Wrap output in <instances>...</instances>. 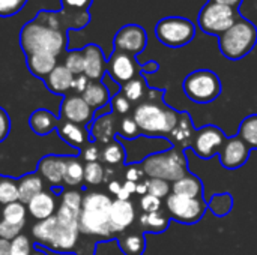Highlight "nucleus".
<instances>
[{"label":"nucleus","instance_id":"nucleus-16","mask_svg":"<svg viewBox=\"0 0 257 255\" xmlns=\"http://www.w3.org/2000/svg\"><path fill=\"white\" fill-rule=\"evenodd\" d=\"M83 50L84 57V71L83 74L90 81H101L107 72V60L99 45L87 44Z\"/></svg>","mask_w":257,"mask_h":255},{"label":"nucleus","instance_id":"nucleus-14","mask_svg":"<svg viewBox=\"0 0 257 255\" xmlns=\"http://www.w3.org/2000/svg\"><path fill=\"white\" fill-rule=\"evenodd\" d=\"M62 122H71L75 125H87L93 119V110L87 105L81 95H66L60 105Z\"/></svg>","mask_w":257,"mask_h":255},{"label":"nucleus","instance_id":"nucleus-28","mask_svg":"<svg viewBox=\"0 0 257 255\" xmlns=\"http://www.w3.org/2000/svg\"><path fill=\"white\" fill-rule=\"evenodd\" d=\"M202 192H203V185L200 179L191 174H185L182 179L173 183V194H178V195L199 198L202 197Z\"/></svg>","mask_w":257,"mask_h":255},{"label":"nucleus","instance_id":"nucleus-42","mask_svg":"<svg viewBox=\"0 0 257 255\" xmlns=\"http://www.w3.org/2000/svg\"><path fill=\"white\" fill-rule=\"evenodd\" d=\"M119 134L126 140H134L140 135V129L133 117H123L119 125Z\"/></svg>","mask_w":257,"mask_h":255},{"label":"nucleus","instance_id":"nucleus-51","mask_svg":"<svg viewBox=\"0 0 257 255\" xmlns=\"http://www.w3.org/2000/svg\"><path fill=\"white\" fill-rule=\"evenodd\" d=\"M90 80L84 75V74H80V75H75L74 77V83H72V90L77 93V95H83L84 90L87 89Z\"/></svg>","mask_w":257,"mask_h":255},{"label":"nucleus","instance_id":"nucleus-50","mask_svg":"<svg viewBox=\"0 0 257 255\" xmlns=\"http://www.w3.org/2000/svg\"><path fill=\"white\" fill-rule=\"evenodd\" d=\"M9 131H11V119H9L8 113L0 107V143L3 140H6Z\"/></svg>","mask_w":257,"mask_h":255},{"label":"nucleus","instance_id":"nucleus-57","mask_svg":"<svg viewBox=\"0 0 257 255\" xmlns=\"http://www.w3.org/2000/svg\"><path fill=\"white\" fill-rule=\"evenodd\" d=\"M136 192L137 194H148V186H146V183H137V189H136Z\"/></svg>","mask_w":257,"mask_h":255},{"label":"nucleus","instance_id":"nucleus-1","mask_svg":"<svg viewBox=\"0 0 257 255\" xmlns=\"http://www.w3.org/2000/svg\"><path fill=\"white\" fill-rule=\"evenodd\" d=\"M90 23V12L69 14L63 9H41L20 32V47L26 56H62L68 45V30H81Z\"/></svg>","mask_w":257,"mask_h":255},{"label":"nucleus","instance_id":"nucleus-27","mask_svg":"<svg viewBox=\"0 0 257 255\" xmlns=\"http://www.w3.org/2000/svg\"><path fill=\"white\" fill-rule=\"evenodd\" d=\"M170 137H172V141L176 146H181V147L191 146L193 138H194V131H193V125H191V119H190V116L187 113L179 114L178 125L170 132Z\"/></svg>","mask_w":257,"mask_h":255},{"label":"nucleus","instance_id":"nucleus-58","mask_svg":"<svg viewBox=\"0 0 257 255\" xmlns=\"http://www.w3.org/2000/svg\"><path fill=\"white\" fill-rule=\"evenodd\" d=\"M32 255H47L45 252H42V251H38V249H35L33 252H32Z\"/></svg>","mask_w":257,"mask_h":255},{"label":"nucleus","instance_id":"nucleus-10","mask_svg":"<svg viewBox=\"0 0 257 255\" xmlns=\"http://www.w3.org/2000/svg\"><path fill=\"white\" fill-rule=\"evenodd\" d=\"M166 207L170 216L182 224H196L199 222L206 210V203L202 197L190 198L178 194H170L166 201Z\"/></svg>","mask_w":257,"mask_h":255},{"label":"nucleus","instance_id":"nucleus-3","mask_svg":"<svg viewBox=\"0 0 257 255\" xmlns=\"http://www.w3.org/2000/svg\"><path fill=\"white\" fill-rule=\"evenodd\" d=\"M111 198L101 192H89L83 197L80 210V233L89 236L110 237V209Z\"/></svg>","mask_w":257,"mask_h":255},{"label":"nucleus","instance_id":"nucleus-32","mask_svg":"<svg viewBox=\"0 0 257 255\" xmlns=\"http://www.w3.org/2000/svg\"><path fill=\"white\" fill-rule=\"evenodd\" d=\"M84 180V167L77 158H68L63 182L68 186H78Z\"/></svg>","mask_w":257,"mask_h":255},{"label":"nucleus","instance_id":"nucleus-26","mask_svg":"<svg viewBox=\"0 0 257 255\" xmlns=\"http://www.w3.org/2000/svg\"><path fill=\"white\" fill-rule=\"evenodd\" d=\"M18 182V194H20V203L23 204H29V201L38 195L39 192L44 191V182L42 179L35 174V173H29L26 176H23Z\"/></svg>","mask_w":257,"mask_h":255},{"label":"nucleus","instance_id":"nucleus-18","mask_svg":"<svg viewBox=\"0 0 257 255\" xmlns=\"http://www.w3.org/2000/svg\"><path fill=\"white\" fill-rule=\"evenodd\" d=\"M136 219V210L133 203L114 200L110 209V228L113 233L126 230Z\"/></svg>","mask_w":257,"mask_h":255},{"label":"nucleus","instance_id":"nucleus-15","mask_svg":"<svg viewBox=\"0 0 257 255\" xmlns=\"http://www.w3.org/2000/svg\"><path fill=\"white\" fill-rule=\"evenodd\" d=\"M250 155V147L239 138H229L226 140L223 149L220 150V162L227 170H236L242 167Z\"/></svg>","mask_w":257,"mask_h":255},{"label":"nucleus","instance_id":"nucleus-12","mask_svg":"<svg viewBox=\"0 0 257 255\" xmlns=\"http://www.w3.org/2000/svg\"><path fill=\"white\" fill-rule=\"evenodd\" d=\"M140 72H143V68L131 54L113 51L107 60V74L116 84L123 86L130 80L140 75Z\"/></svg>","mask_w":257,"mask_h":255},{"label":"nucleus","instance_id":"nucleus-13","mask_svg":"<svg viewBox=\"0 0 257 255\" xmlns=\"http://www.w3.org/2000/svg\"><path fill=\"white\" fill-rule=\"evenodd\" d=\"M146 44H148L146 30L139 24H126L120 27L113 39L114 51L126 53L134 57L143 53V50L146 48Z\"/></svg>","mask_w":257,"mask_h":255},{"label":"nucleus","instance_id":"nucleus-8","mask_svg":"<svg viewBox=\"0 0 257 255\" xmlns=\"http://www.w3.org/2000/svg\"><path fill=\"white\" fill-rule=\"evenodd\" d=\"M196 35V26L191 20L184 17H166L155 26L157 39L170 48L188 45Z\"/></svg>","mask_w":257,"mask_h":255},{"label":"nucleus","instance_id":"nucleus-36","mask_svg":"<svg viewBox=\"0 0 257 255\" xmlns=\"http://www.w3.org/2000/svg\"><path fill=\"white\" fill-rule=\"evenodd\" d=\"M63 66L75 77L83 74L84 71V57H83V50H69L65 54L63 59Z\"/></svg>","mask_w":257,"mask_h":255},{"label":"nucleus","instance_id":"nucleus-33","mask_svg":"<svg viewBox=\"0 0 257 255\" xmlns=\"http://www.w3.org/2000/svg\"><path fill=\"white\" fill-rule=\"evenodd\" d=\"M140 224L146 231L152 233H163L169 227V218L163 212L145 213L140 218Z\"/></svg>","mask_w":257,"mask_h":255},{"label":"nucleus","instance_id":"nucleus-2","mask_svg":"<svg viewBox=\"0 0 257 255\" xmlns=\"http://www.w3.org/2000/svg\"><path fill=\"white\" fill-rule=\"evenodd\" d=\"M32 234L39 245L51 251L60 254L72 252L80 236V212L60 204L54 216L38 221L33 225Z\"/></svg>","mask_w":257,"mask_h":255},{"label":"nucleus","instance_id":"nucleus-29","mask_svg":"<svg viewBox=\"0 0 257 255\" xmlns=\"http://www.w3.org/2000/svg\"><path fill=\"white\" fill-rule=\"evenodd\" d=\"M0 218L17 228H23L26 224V206L20 201L3 206L0 210Z\"/></svg>","mask_w":257,"mask_h":255},{"label":"nucleus","instance_id":"nucleus-31","mask_svg":"<svg viewBox=\"0 0 257 255\" xmlns=\"http://www.w3.org/2000/svg\"><path fill=\"white\" fill-rule=\"evenodd\" d=\"M238 137L250 149H257V114H251L241 122Z\"/></svg>","mask_w":257,"mask_h":255},{"label":"nucleus","instance_id":"nucleus-11","mask_svg":"<svg viewBox=\"0 0 257 255\" xmlns=\"http://www.w3.org/2000/svg\"><path fill=\"white\" fill-rule=\"evenodd\" d=\"M226 137L223 131L217 126H203L197 132H194V138L191 143V149L202 159H209L214 155L220 153L226 143Z\"/></svg>","mask_w":257,"mask_h":255},{"label":"nucleus","instance_id":"nucleus-37","mask_svg":"<svg viewBox=\"0 0 257 255\" xmlns=\"http://www.w3.org/2000/svg\"><path fill=\"white\" fill-rule=\"evenodd\" d=\"M122 249L128 255H140L145 249V239L140 234H130L120 242Z\"/></svg>","mask_w":257,"mask_h":255},{"label":"nucleus","instance_id":"nucleus-56","mask_svg":"<svg viewBox=\"0 0 257 255\" xmlns=\"http://www.w3.org/2000/svg\"><path fill=\"white\" fill-rule=\"evenodd\" d=\"M120 188H122V185H119V182H110V185H108V189L113 194H117L120 191Z\"/></svg>","mask_w":257,"mask_h":255},{"label":"nucleus","instance_id":"nucleus-4","mask_svg":"<svg viewBox=\"0 0 257 255\" xmlns=\"http://www.w3.org/2000/svg\"><path fill=\"white\" fill-rule=\"evenodd\" d=\"M140 132L146 135L170 134L179 120V113L166 107L163 101H146L137 105L133 113Z\"/></svg>","mask_w":257,"mask_h":255},{"label":"nucleus","instance_id":"nucleus-21","mask_svg":"<svg viewBox=\"0 0 257 255\" xmlns=\"http://www.w3.org/2000/svg\"><path fill=\"white\" fill-rule=\"evenodd\" d=\"M60 123H62V120H59L51 111H48L45 108H39V110L33 111L29 119L30 129L36 135H41V137L51 134L54 129L59 128Z\"/></svg>","mask_w":257,"mask_h":255},{"label":"nucleus","instance_id":"nucleus-7","mask_svg":"<svg viewBox=\"0 0 257 255\" xmlns=\"http://www.w3.org/2000/svg\"><path fill=\"white\" fill-rule=\"evenodd\" d=\"M185 95L197 104H209L215 101L223 87L218 75L209 69H199L187 75L182 83Z\"/></svg>","mask_w":257,"mask_h":255},{"label":"nucleus","instance_id":"nucleus-48","mask_svg":"<svg viewBox=\"0 0 257 255\" xmlns=\"http://www.w3.org/2000/svg\"><path fill=\"white\" fill-rule=\"evenodd\" d=\"M20 231H21L20 228L12 227L11 224H8L5 219L0 218V239L12 242L17 236H20Z\"/></svg>","mask_w":257,"mask_h":255},{"label":"nucleus","instance_id":"nucleus-20","mask_svg":"<svg viewBox=\"0 0 257 255\" xmlns=\"http://www.w3.org/2000/svg\"><path fill=\"white\" fill-rule=\"evenodd\" d=\"M27 210L38 221L48 219V218L54 216L56 200H54V197H53V194L50 191H42L29 201Z\"/></svg>","mask_w":257,"mask_h":255},{"label":"nucleus","instance_id":"nucleus-30","mask_svg":"<svg viewBox=\"0 0 257 255\" xmlns=\"http://www.w3.org/2000/svg\"><path fill=\"white\" fill-rule=\"evenodd\" d=\"M120 93L130 101V102H139L145 98V95L148 93V87H146V81L142 75H137L136 78L130 80L128 83H125L120 89Z\"/></svg>","mask_w":257,"mask_h":255},{"label":"nucleus","instance_id":"nucleus-45","mask_svg":"<svg viewBox=\"0 0 257 255\" xmlns=\"http://www.w3.org/2000/svg\"><path fill=\"white\" fill-rule=\"evenodd\" d=\"M81 203H83V197L78 191H66L62 195V206H66L75 212L81 210Z\"/></svg>","mask_w":257,"mask_h":255},{"label":"nucleus","instance_id":"nucleus-47","mask_svg":"<svg viewBox=\"0 0 257 255\" xmlns=\"http://www.w3.org/2000/svg\"><path fill=\"white\" fill-rule=\"evenodd\" d=\"M111 108L117 114H126L131 110V102L119 92V93L113 95V98H111Z\"/></svg>","mask_w":257,"mask_h":255},{"label":"nucleus","instance_id":"nucleus-39","mask_svg":"<svg viewBox=\"0 0 257 255\" xmlns=\"http://www.w3.org/2000/svg\"><path fill=\"white\" fill-rule=\"evenodd\" d=\"M104 180V168L99 162H87L84 165V182L87 185H99Z\"/></svg>","mask_w":257,"mask_h":255},{"label":"nucleus","instance_id":"nucleus-38","mask_svg":"<svg viewBox=\"0 0 257 255\" xmlns=\"http://www.w3.org/2000/svg\"><path fill=\"white\" fill-rule=\"evenodd\" d=\"M232 197L229 194H218L215 195L211 203H209V209L217 215V216H223L226 213H229V210L232 209Z\"/></svg>","mask_w":257,"mask_h":255},{"label":"nucleus","instance_id":"nucleus-9","mask_svg":"<svg viewBox=\"0 0 257 255\" xmlns=\"http://www.w3.org/2000/svg\"><path fill=\"white\" fill-rule=\"evenodd\" d=\"M239 11L208 0L199 12V27L206 35L220 36L239 18Z\"/></svg>","mask_w":257,"mask_h":255},{"label":"nucleus","instance_id":"nucleus-23","mask_svg":"<svg viewBox=\"0 0 257 255\" xmlns=\"http://www.w3.org/2000/svg\"><path fill=\"white\" fill-rule=\"evenodd\" d=\"M114 129H116L114 116L104 114L93 122V125L90 128V137H92V140H95L98 143L108 144V143H111V140L114 137Z\"/></svg>","mask_w":257,"mask_h":255},{"label":"nucleus","instance_id":"nucleus-54","mask_svg":"<svg viewBox=\"0 0 257 255\" xmlns=\"http://www.w3.org/2000/svg\"><path fill=\"white\" fill-rule=\"evenodd\" d=\"M142 68H143V72L154 74V72H157V71H158L160 65H158V62H155V60H151V62H148V63L142 65Z\"/></svg>","mask_w":257,"mask_h":255},{"label":"nucleus","instance_id":"nucleus-19","mask_svg":"<svg viewBox=\"0 0 257 255\" xmlns=\"http://www.w3.org/2000/svg\"><path fill=\"white\" fill-rule=\"evenodd\" d=\"M45 87L53 92L54 95H65L72 90V83H74V75L63 66V63L57 65L45 78H44Z\"/></svg>","mask_w":257,"mask_h":255},{"label":"nucleus","instance_id":"nucleus-52","mask_svg":"<svg viewBox=\"0 0 257 255\" xmlns=\"http://www.w3.org/2000/svg\"><path fill=\"white\" fill-rule=\"evenodd\" d=\"M143 174H145V173H143V170H139L137 167H131V168L126 171V174H125V176H126V180H128V182H134V183H137Z\"/></svg>","mask_w":257,"mask_h":255},{"label":"nucleus","instance_id":"nucleus-43","mask_svg":"<svg viewBox=\"0 0 257 255\" xmlns=\"http://www.w3.org/2000/svg\"><path fill=\"white\" fill-rule=\"evenodd\" d=\"M32 245L27 236L20 234L11 242V255H32Z\"/></svg>","mask_w":257,"mask_h":255},{"label":"nucleus","instance_id":"nucleus-40","mask_svg":"<svg viewBox=\"0 0 257 255\" xmlns=\"http://www.w3.org/2000/svg\"><path fill=\"white\" fill-rule=\"evenodd\" d=\"M145 183L148 186V194H151L160 200H163L164 197H169V192H170L169 182H166L163 179H149Z\"/></svg>","mask_w":257,"mask_h":255},{"label":"nucleus","instance_id":"nucleus-44","mask_svg":"<svg viewBox=\"0 0 257 255\" xmlns=\"http://www.w3.org/2000/svg\"><path fill=\"white\" fill-rule=\"evenodd\" d=\"M27 0H0V17H12L18 14L24 6Z\"/></svg>","mask_w":257,"mask_h":255},{"label":"nucleus","instance_id":"nucleus-55","mask_svg":"<svg viewBox=\"0 0 257 255\" xmlns=\"http://www.w3.org/2000/svg\"><path fill=\"white\" fill-rule=\"evenodd\" d=\"M0 255H11V242L0 239Z\"/></svg>","mask_w":257,"mask_h":255},{"label":"nucleus","instance_id":"nucleus-17","mask_svg":"<svg viewBox=\"0 0 257 255\" xmlns=\"http://www.w3.org/2000/svg\"><path fill=\"white\" fill-rule=\"evenodd\" d=\"M66 161H68L66 156H59V155L44 156L38 164V171L51 185H60L63 182Z\"/></svg>","mask_w":257,"mask_h":255},{"label":"nucleus","instance_id":"nucleus-41","mask_svg":"<svg viewBox=\"0 0 257 255\" xmlns=\"http://www.w3.org/2000/svg\"><path fill=\"white\" fill-rule=\"evenodd\" d=\"M93 0H60L62 9L69 14H87Z\"/></svg>","mask_w":257,"mask_h":255},{"label":"nucleus","instance_id":"nucleus-34","mask_svg":"<svg viewBox=\"0 0 257 255\" xmlns=\"http://www.w3.org/2000/svg\"><path fill=\"white\" fill-rule=\"evenodd\" d=\"M20 201L18 182L11 177H0V204L6 206Z\"/></svg>","mask_w":257,"mask_h":255},{"label":"nucleus","instance_id":"nucleus-5","mask_svg":"<svg viewBox=\"0 0 257 255\" xmlns=\"http://www.w3.org/2000/svg\"><path fill=\"white\" fill-rule=\"evenodd\" d=\"M257 44V27L247 18L239 17L230 29L218 36V48L229 60H239L251 53Z\"/></svg>","mask_w":257,"mask_h":255},{"label":"nucleus","instance_id":"nucleus-46","mask_svg":"<svg viewBox=\"0 0 257 255\" xmlns=\"http://www.w3.org/2000/svg\"><path fill=\"white\" fill-rule=\"evenodd\" d=\"M140 206H142V209H143L145 213L160 212V209H161V200L157 198V197H154V195H151V194H146V195L142 197Z\"/></svg>","mask_w":257,"mask_h":255},{"label":"nucleus","instance_id":"nucleus-22","mask_svg":"<svg viewBox=\"0 0 257 255\" xmlns=\"http://www.w3.org/2000/svg\"><path fill=\"white\" fill-rule=\"evenodd\" d=\"M26 63L32 75L44 80L59 65V57L51 54H30L26 56Z\"/></svg>","mask_w":257,"mask_h":255},{"label":"nucleus","instance_id":"nucleus-53","mask_svg":"<svg viewBox=\"0 0 257 255\" xmlns=\"http://www.w3.org/2000/svg\"><path fill=\"white\" fill-rule=\"evenodd\" d=\"M214 3H220V5H224V6H229L232 9H239L242 0H211Z\"/></svg>","mask_w":257,"mask_h":255},{"label":"nucleus","instance_id":"nucleus-49","mask_svg":"<svg viewBox=\"0 0 257 255\" xmlns=\"http://www.w3.org/2000/svg\"><path fill=\"white\" fill-rule=\"evenodd\" d=\"M81 156H83V159L86 161V164H87V162H98V159L101 158V150H99L98 146H95V144H87V146L84 147Z\"/></svg>","mask_w":257,"mask_h":255},{"label":"nucleus","instance_id":"nucleus-25","mask_svg":"<svg viewBox=\"0 0 257 255\" xmlns=\"http://www.w3.org/2000/svg\"><path fill=\"white\" fill-rule=\"evenodd\" d=\"M59 137L72 147H83L87 143V132L81 125H75L71 122H62L57 128Z\"/></svg>","mask_w":257,"mask_h":255},{"label":"nucleus","instance_id":"nucleus-35","mask_svg":"<svg viewBox=\"0 0 257 255\" xmlns=\"http://www.w3.org/2000/svg\"><path fill=\"white\" fill-rule=\"evenodd\" d=\"M101 158L105 164L117 165V164H122L125 161V150H123L120 143L111 141V143L105 144V147L102 149Z\"/></svg>","mask_w":257,"mask_h":255},{"label":"nucleus","instance_id":"nucleus-24","mask_svg":"<svg viewBox=\"0 0 257 255\" xmlns=\"http://www.w3.org/2000/svg\"><path fill=\"white\" fill-rule=\"evenodd\" d=\"M81 96L93 111L110 102V90L102 81H90Z\"/></svg>","mask_w":257,"mask_h":255},{"label":"nucleus","instance_id":"nucleus-6","mask_svg":"<svg viewBox=\"0 0 257 255\" xmlns=\"http://www.w3.org/2000/svg\"><path fill=\"white\" fill-rule=\"evenodd\" d=\"M142 170L146 176H149V179H163L166 182H176L188 174L187 158L178 149H169L166 152L149 155L143 161Z\"/></svg>","mask_w":257,"mask_h":255}]
</instances>
